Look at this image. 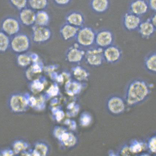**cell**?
Returning <instances> with one entry per match:
<instances>
[{
  "mask_svg": "<svg viewBox=\"0 0 156 156\" xmlns=\"http://www.w3.org/2000/svg\"><path fill=\"white\" fill-rule=\"evenodd\" d=\"M151 87L146 80L136 78L129 82L125 91L124 99L126 105L133 107L144 103L150 97Z\"/></svg>",
  "mask_w": 156,
  "mask_h": 156,
  "instance_id": "obj_1",
  "label": "cell"
},
{
  "mask_svg": "<svg viewBox=\"0 0 156 156\" xmlns=\"http://www.w3.org/2000/svg\"><path fill=\"white\" fill-rule=\"evenodd\" d=\"M32 42L29 35L20 32L10 37L9 50L17 55L27 53L31 48Z\"/></svg>",
  "mask_w": 156,
  "mask_h": 156,
  "instance_id": "obj_2",
  "label": "cell"
},
{
  "mask_svg": "<svg viewBox=\"0 0 156 156\" xmlns=\"http://www.w3.org/2000/svg\"><path fill=\"white\" fill-rule=\"evenodd\" d=\"M96 31L92 27L84 26L79 28L75 37L76 43L83 49L95 46Z\"/></svg>",
  "mask_w": 156,
  "mask_h": 156,
  "instance_id": "obj_3",
  "label": "cell"
},
{
  "mask_svg": "<svg viewBox=\"0 0 156 156\" xmlns=\"http://www.w3.org/2000/svg\"><path fill=\"white\" fill-rule=\"evenodd\" d=\"M22 26L18 18L13 16H8L1 20L0 30L11 37L21 32Z\"/></svg>",
  "mask_w": 156,
  "mask_h": 156,
  "instance_id": "obj_4",
  "label": "cell"
},
{
  "mask_svg": "<svg viewBox=\"0 0 156 156\" xmlns=\"http://www.w3.org/2000/svg\"><path fill=\"white\" fill-rule=\"evenodd\" d=\"M126 103L124 98L114 95L108 98L106 103V108L109 114L112 116L121 115L126 110Z\"/></svg>",
  "mask_w": 156,
  "mask_h": 156,
  "instance_id": "obj_5",
  "label": "cell"
},
{
  "mask_svg": "<svg viewBox=\"0 0 156 156\" xmlns=\"http://www.w3.org/2000/svg\"><path fill=\"white\" fill-rule=\"evenodd\" d=\"M103 52V49L95 46H93L86 50L84 60L91 67H100L105 62Z\"/></svg>",
  "mask_w": 156,
  "mask_h": 156,
  "instance_id": "obj_6",
  "label": "cell"
},
{
  "mask_svg": "<svg viewBox=\"0 0 156 156\" xmlns=\"http://www.w3.org/2000/svg\"><path fill=\"white\" fill-rule=\"evenodd\" d=\"M52 37V32L49 26L34 25L32 27V42L37 44H44L49 42Z\"/></svg>",
  "mask_w": 156,
  "mask_h": 156,
  "instance_id": "obj_7",
  "label": "cell"
},
{
  "mask_svg": "<svg viewBox=\"0 0 156 156\" xmlns=\"http://www.w3.org/2000/svg\"><path fill=\"white\" fill-rule=\"evenodd\" d=\"M114 34L108 29L104 28L96 31L95 46L102 49L114 44Z\"/></svg>",
  "mask_w": 156,
  "mask_h": 156,
  "instance_id": "obj_8",
  "label": "cell"
},
{
  "mask_svg": "<svg viewBox=\"0 0 156 156\" xmlns=\"http://www.w3.org/2000/svg\"><path fill=\"white\" fill-rule=\"evenodd\" d=\"M9 108L12 112H24L28 105L26 98L20 93L12 94L9 97L8 101Z\"/></svg>",
  "mask_w": 156,
  "mask_h": 156,
  "instance_id": "obj_9",
  "label": "cell"
},
{
  "mask_svg": "<svg viewBox=\"0 0 156 156\" xmlns=\"http://www.w3.org/2000/svg\"><path fill=\"white\" fill-rule=\"evenodd\" d=\"M143 21L141 17L127 11L123 14L122 19V25L127 31H137Z\"/></svg>",
  "mask_w": 156,
  "mask_h": 156,
  "instance_id": "obj_10",
  "label": "cell"
},
{
  "mask_svg": "<svg viewBox=\"0 0 156 156\" xmlns=\"http://www.w3.org/2000/svg\"><path fill=\"white\" fill-rule=\"evenodd\" d=\"M85 50L75 43L68 49L66 54V60L69 63L78 64L84 60Z\"/></svg>",
  "mask_w": 156,
  "mask_h": 156,
  "instance_id": "obj_11",
  "label": "cell"
},
{
  "mask_svg": "<svg viewBox=\"0 0 156 156\" xmlns=\"http://www.w3.org/2000/svg\"><path fill=\"white\" fill-rule=\"evenodd\" d=\"M105 62L114 64L119 62L122 57V51L119 46L113 44L103 49Z\"/></svg>",
  "mask_w": 156,
  "mask_h": 156,
  "instance_id": "obj_12",
  "label": "cell"
},
{
  "mask_svg": "<svg viewBox=\"0 0 156 156\" xmlns=\"http://www.w3.org/2000/svg\"><path fill=\"white\" fill-rule=\"evenodd\" d=\"M150 10L147 0H132L128 5V11L141 17Z\"/></svg>",
  "mask_w": 156,
  "mask_h": 156,
  "instance_id": "obj_13",
  "label": "cell"
},
{
  "mask_svg": "<svg viewBox=\"0 0 156 156\" xmlns=\"http://www.w3.org/2000/svg\"><path fill=\"white\" fill-rule=\"evenodd\" d=\"M18 19L21 24L27 27H32L35 25L36 12L29 7L19 11Z\"/></svg>",
  "mask_w": 156,
  "mask_h": 156,
  "instance_id": "obj_14",
  "label": "cell"
},
{
  "mask_svg": "<svg viewBox=\"0 0 156 156\" xmlns=\"http://www.w3.org/2000/svg\"><path fill=\"white\" fill-rule=\"evenodd\" d=\"M65 19L66 23L79 28L85 26V16L79 11L73 10L69 12L66 14Z\"/></svg>",
  "mask_w": 156,
  "mask_h": 156,
  "instance_id": "obj_15",
  "label": "cell"
},
{
  "mask_svg": "<svg viewBox=\"0 0 156 156\" xmlns=\"http://www.w3.org/2000/svg\"><path fill=\"white\" fill-rule=\"evenodd\" d=\"M111 0H90L89 6L91 11L98 15L105 14L110 9Z\"/></svg>",
  "mask_w": 156,
  "mask_h": 156,
  "instance_id": "obj_16",
  "label": "cell"
},
{
  "mask_svg": "<svg viewBox=\"0 0 156 156\" xmlns=\"http://www.w3.org/2000/svg\"><path fill=\"white\" fill-rule=\"evenodd\" d=\"M137 31L141 38L148 39L155 34L156 27L153 26L148 19L146 20L141 21Z\"/></svg>",
  "mask_w": 156,
  "mask_h": 156,
  "instance_id": "obj_17",
  "label": "cell"
},
{
  "mask_svg": "<svg viewBox=\"0 0 156 156\" xmlns=\"http://www.w3.org/2000/svg\"><path fill=\"white\" fill-rule=\"evenodd\" d=\"M79 29V28L65 22L60 27L59 33L62 40L69 41L75 38Z\"/></svg>",
  "mask_w": 156,
  "mask_h": 156,
  "instance_id": "obj_18",
  "label": "cell"
},
{
  "mask_svg": "<svg viewBox=\"0 0 156 156\" xmlns=\"http://www.w3.org/2000/svg\"><path fill=\"white\" fill-rule=\"evenodd\" d=\"M144 67L147 72L151 74L156 73V52L152 51L144 57Z\"/></svg>",
  "mask_w": 156,
  "mask_h": 156,
  "instance_id": "obj_19",
  "label": "cell"
},
{
  "mask_svg": "<svg viewBox=\"0 0 156 156\" xmlns=\"http://www.w3.org/2000/svg\"><path fill=\"white\" fill-rule=\"evenodd\" d=\"M73 76L78 82L87 80L89 76V73L87 69L83 66L77 65L72 69Z\"/></svg>",
  "mask_w": 156,
  "mask_h": 156,
  "instance_id": "obj_20",
  "label": "cell"
},
{
  "mask_svg": "<svg viewBox=\"0 0 156 156\" xmlns=\"http://www.w3.org/2000/svg\"><path fill=\"white\" fill-rule=\"evenodd\" d=\"M50 20L49 14L46 10L36 12L35 25L40 26H48Z\"/></svg>",
  "mask_w": 156,
  "mask_h": 156,
  "instance_id": "obj_21",
  "label": "cell"
},
{
  "mask_svg": "<svg viewBox=\"0 0 156 156\" xmlns=\"http://www.w3.org/2000/svg\"><path fill=\"white\" fill-rule=\"evenodd\" d=\"M49 0H28V7L35 12L46 10L49 5Z\"/></svg>",
  "mask_w": 156,
  "mask_h": 156,
  "instance_id": "obj_22",
  "label": "cell"
},
{
  "mask_svg": "<svg viewBox=\"0 0 156 156\" xmlns=\"http://www.w3.org/2000/svg\"><path fill=\"white\" fill-rule=\"evenodd\" d=\"M10 37L0 30V54L6 53L10 49Z\"/></svg>",
  "mask_w": 156,
  "mask_h": 156,
  "instance_id": "obj_23",
  "label": "cell"
},
{
  "mask_svg": "<svg viewBox=\"0 0 156 156\" xmlns=\"http://www.w3.org/2000/svg\"><path fill=\"white\" fill-rule=\"evenodd\" d=\"M30 55L28 52L17 55V62L19 66L25 68L30 65L33 60V57Z\"/></svg>",
  "mask_w": 156,
  "mask_h": 156,
  "instance_id": "obj_24",
  "label": "cell"
},
{
  "mask_svg": "<svg viewBox=\"0 0 156 156\" xmlns=\"http://www.w3.org/2000/svg\"><path fill=\"white\" fill-rule=\"evenodd\" d=\"M128 146L130 151L132 154L140 153L144 147V143L136 139L132 140Z\"/></svg>",
  "mask_w": 156,
  "mask_h": 156,
  "instance_id": "obj_25",
  "label": "cell"
},
{
  "mask_svg": "<svg viewBox=\"0 0 156 156\" xmlns=\"http://www.w3.org/2000/svg\"><path fill=\"white\" fill-rule=\"evenodd\" d=\"M8 1L11 6L19 11L28 6V0H8Z\"/></svg>",
  "mask_w": 156,
  "mask_h": 156,
  "instance_id": "obj_26",
  "label": "cell"
},
{
  "mask_svg": "<svg viewBox=\"0 0 156 156\" xmlns=\"http://www.w3.org/2000/svg\"><path fill=\"white\" fill-rule=\"evenodd\" d=\"M62 139L64 144L68 146H73L76 143L74 136L71 133H64L62 135Z\"/></svg>",
  "mask_w": 156,
  "mask_h": 156,
  "instance_id": "obj_27",
  "label": "cell"
},
{
  "mask_svg": "<svg viewBox=\"0 0 156 156\" xmlns=\"http://www.w3.org/2000/svg\"><path fill=\"white\" fill-rule=\"evenodd\" d=\"M82 86L81 84L78 82H72L69 84L68 87V91L70 94H76L79 93L81 91Z\"/></svg>",
  "mask_w": 156,
  "mask_h": 156,
  "instance_id": "obj_28",
  "label": "cell"
},
{
  "mask_svg": "<svg viewBox=\"0 0 156 156\" xmlns=\"http://www.w3.org/2000/svg\"><path fill=\"white\" fill-rule=\"evenodd\" d=\"M147 147L151 154L156 152V136L153 135L149 138L147 143Z\"/></svg>",
  "mask_w": 156,
  "mask_h": 156,
  "instance_id": "obj_29",
  "label": "cell"
},
{
  "mask_svg": "<svg viewBox=\"0 0 156 156\" xmlns=\"http://www.w3.org/2000/svg\"><path fill=\"white\" fill-rule=\"evenodd\" d=\"M14 154H18L25 149V145L20 141H16L12 145Z\"/></svg>",
  "mask_w": 156,
  "mask_h": 156,
  "instance_id": "obj_30",
  "label": "cell"
},
{
  "mask_svg": "<svg viewBox=\"0 0 156 156\" xmlns=\"http://www.w3.org/2000/svg\"><path fill=\"white\" fill-rule=\"evenodd\" d=\"M47 152V148L44 145L38 144L36 147L34 154L35 155H44Z\"/></svg>",
  "mask_w": 156,
  "mask_h": 156,
  "instance_id": "obj_31",
  "label": "cell"
},
{
  "mask_svg": "<svg viewBox=\"0 0 156 156\" xmlns=\"http://www.w3.org/2000/svg\"><path fill=\"white\" fill-rule=\"evenodd\" d=\"M52 1L56 6L64 8L69 6L73 0H52Z\"/></svg>",
  "mask_w": 156,
  "mask_h": 156,
  "instance_id": "obj_32",
  "label": "cell"
},
{
  "mask_svg": "<svg viewBox=\"0 0 156 156\" xmlns=\"http://www.w3.org/2000/svg\"><path fill=\"white\" fill-rule=\"evenodd\" d=\"M120 155L128 156L132 155L133 154L130 151L128 145H125L122 147L119 152Z\"/></svg>",
  "mask_w": 156,
  "mask_h": 156,
  "instance_id": "obj_33",
  "label": "cell"
},
{
  "mask_svg": "<svg viewBox=\"0 0 156 156\" xmlns=\"http://www.w3.org/2000/svg\"><path fill=\"white\" fill-rule=\"evenodd\" d=\"M150 9L154 12H156V0H147Z\"/></svg>",
  "mask_w": 156,
  "mask_h": 156,
  "instance_id": "obj_34",
  "label": "cell"
},
{
  "mask_svg": "<svg viewBox=\"0 0 156 156\" xmlns=\"http://www.w3.org/2000/svg\"><path fill=\"white\" fill-rule=\"evenodd\" d=\"M1 155H12L14 153L13 150H10V149H7L1 151Z\"/></svg>",
  "mask_w": 156,
  "mask_h": 156,
  "instance_id": "obj_35",
  "label": "cell"
},
{
  "mask_svg": "<svg viewBox=\"0 0 156 156\" xmlns=\"http://www.w3.org/2000/svg\"><path fill=\"white\" fill-rule=\"evenodd\" d=\"M90 121V118L87 116H83V117H82L81 118V120L82 124L85 126L88 125Z\"/></svg>",
  "mask_w": 156,
  "mask_h": 156,
  "instance_id": "obj_36",
  "label": "cell"
},
{
  "mask_svg": "<svg viewBox=\"0 0 156 156\" xmlns=\"http://www.w3.org/2000/svg\"><path fill=\"white\" fill-rule=\"evenodd\" d=\"M150 22L151 23L152 25L156 27V12H154V13L152 14L151 16V17L148 18Z\"/></svg>",
  "mask_w": 156,
  "mask_h": 156,
  "instance_id": "obj_37",
  "label": "cell"
},
{
  "mask_svg": "<svg viewBox=\"0 0 156 156\" xmlns=\"http://www.w3.org/2000/svg\"><path fill=\"white\" fill-rule=\"evenodd\" d=\"M0 155H1V151H0Z\"/></svg>",
  "mask_w": 156,
  "mask_h": 156,
  "instance_id": "obj_38",
  "label": "cell"
}]
</instances>
